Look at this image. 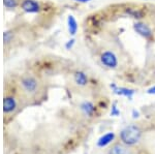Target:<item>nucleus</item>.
Wrapping results in <instances>:
<instances>
[{
    "label": "nucleus",
    "mask_w": 155,
    "mask_h": 154,
    "mask_svg": "<svg viewBox=\"0 0 155 154\" xmlns=\"http://www.w3.org/2000/svg\"><path fill=\"white\" fill-rule=\"evenodd\" d=\"M20 111V101L14 93H7L3 98V122L7 126L12 123L14 118Z\"/></svg>",
    "instance_id": "1"
},
{
    "label": "nucleus",
    "mask_w": 155,
    "mask_h": 154,
    "mask_svg": "<svg viewBox=\"0 0 155 154\" xmlns=\"http://www.w3.org/2000/svg\"><path fill=\"white\" fill-rule=\"evenodd\" d=\"M20 86L24 93L29 96H34L39 92V82L33 76L25 74L20 79Z\"/></svg>",
    "instance_id": "2"
},
{
    "label": "nucleus",
    "mask_w": 155,
    "mask_h": 154,
    "mask_svg": "<svg viewBox=\"0 0 155 154\" xmlns=\"http://www.w3.org/2000/svg\"><path fill=\"white\" fill-rule=\"evenodd\" d=\"M141 130L140 128L136 125H130L127 126L126 128H124L123 130L121 131V135H120V138H121V141L123 144L125 145H134L137 142H139L140 138H141Z\"/></svg>",
    "instance_id": "3"
},
{
    "label": "nucleus",
    "mask_w": 155,
    "mask_h": 154,
    "mask_svg": "<svg viewBox=\"0 0 155 154\" xmlns=\"http://www.w3.org/2000/svg\"><path fill=\"white\" fill-rule=\"evenodd\" d=\"M101 62L107 68L114 69L118 66L119 61L116 54L112 51H104L101 55Z\"/></svg>",
    "instance_id": "4"
},
{
    "label": "nucleus",
    "mask_w": 155,
    "mask_h": 154,
    "mask_svg": "<svg viewBox=\"0 0 155 154\" xmlns=\"http://www.w3.org/2000/svg\"><path fill=\"white\" fill-rule=\"evenodd\" d=\"M134 29L139 35L144 37L147 41H151L153 38V31L150 28L149 25H147L146 23L137 21L134 24Z\"/></svg>",
    "instance_id": "5"
},
{
    "label": "nucleus",
    "mask_w": 155,
    "mask_h": 154,
    "mask_svg": "<svg viewBox=\"0 0 155 154\" xmlns=\"http://www.w3.org/2000/svg\"><path fill=\"white\" fill-rule=\"evenodd\" d=\"M21 8L28 14H37L41 11V4L36 0H23L21 2Z\"/></svg>",
    "instance_id": "6"
},
{
    "label": "nucleus",
    "mask_w": 155,
    "mask_h": 154,
    "mask_svg": "<svg viewBox=\"0 0 155 154\" xmlns=\"http://www.w3.org/2000/svg\"><path fill=\"white\" fill-rule=\"evenodd\" d=\"M107 154H134L132 150L125 144H115L107 151Z\"/></svg>",
    "instance_id": "7"
},
{
    "label": "nucleus",
    "mask_w": 155,
    "mask_h": 154,
    "mask_svg": "<svg viewBox=\"0 0 155 154\" xmlns=\"http://www.w3.org/2000/svg\"><path fill=\"white\" fill-rule=\"evenodd\" d=\"M74 81L79 87H85L88 84V77L82 70H78L74 74Z\"/></svg>",
    "instance_id": "8"
},
{
    "label": "nucleus",
    "mask_w": 155,
    "mask_h": 154,
    "mask_svg": "<svg viewBox=\"0 0 155 154\" xmlns=\"http://www.w3.org/2000/svg\"><path fill=\"white\" fill-rule=\"evenodd\" d=\"M67 28H68V32L71 36H74L77 34L79 26H78V22L76 18L72 15H69L67 17Z\"/></svg>",
    "instance_id": "9"
},
{
    "label": "nucleus",
    "mask_w": 155,
    "mask_h": 154,
    "mask_svg": "<svg viewBox=\"0 0 155 154\" xmlns=\"http://www.w3.org/2000/svg\"><path fill=\"white\" fill-rule=\"evenodd\" d=\"M80 108H81V111L83 112L85 115L89 116V117H91L94 114V112H95V106H94L91 101H84V103L80 106Z\"/></svg>",
    "instance_id": "10"
},
{
    "label": "nucleus",
    "mask_w": 155,
    "mask_h": 154,
    "mask_svg": "<svg viewBox=\"0 0 155 154\" xmlns=\"http://www.w3.org/2000/svg\"><path fill=\"white\" fill-rule=\"evenodd\" d=\"M125 12L131 18H134L137 20L143 19L145 16V12L141 8H137V7H128V8L125 9Z\"/></svg>",
    "instance_id": "11"
},
{
    "label": "nucleus",
    "mask_w": 155,
    "mask_h": 154,
    "mask_svg": "<svg viewBox=\"0 0 155 154\" xmlns=\"http://www.w3.org/2000/svg\"><path fill=\"white\" fill-rule=\"evenodd\" d=\"M3 4L6 8L12 9L18 6V1H17V0H3Z\"/></svg>",
    "instance_id": "12"
},
{
    "label": "nucleus",
    "mask_w": 155,
    "mask_h": 154,
    "mask_svg": "<svg viewBox=\"0 0 155 154\" xmlns=\"http://www.w3.org/2000/svg\"><path fill=\"white\" fill-rule=\"evenodd\" d=\"M12 38V34L11 33V31H5L3 33V41L4 44H8Z\"/></svg>",
    "instance_id": "13"
},
{
    "label": "nucleus",
    "mask_w": 155,
    "mask_h": 154,
    "mask_svg": "<svg viewBox=\"0 0 155 154\" xmlns=\"http://www.w3.org/2000/svg\"><path fill=\"white\" fill-rule=\"evenodd\" d=\"M74 43H76L74 38L69 39V41H66V44H65V49H66V50H71V49L72 48V47H74Z\"/></svg>",
    "instance_id": "14"
},
{
    "label": "nucleus",
    "mask_w": 155,
    "mask_h": 154,
    "mask_svg": "<svg viewBox=\"0 0 155 154\" xmlns=\"http://www.w3.org/2000/svg\"><path fill=\"white\" fill-rule=\"evenodd\" d=\"M76 2H79V3H87V2H90L91 0H74Z\"/></svg>",
    "instance_id": "15"
},
{
    "label": "nucleus",
    "mask_w": 155,
    "mask_h": 154,
    "mask_svg": "<svg viewBox=\"0 0 155 154\" xmlns=\"http://www.w3.org/2000/svg\"><path fill=\"white\" fill-rule=\"evenodd\" d=\"M148 92H149V93H153V94H155V87H153V88L150 89Z\"/></svg>",
    "instance_id": "16"
}]
</instances>
